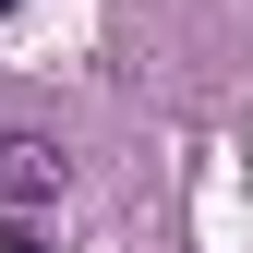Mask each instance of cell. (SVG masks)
Here are the masks:
<instances>
[{
  "label": "cell",
  "mask_w": 253,
  "mask_h": 253,
  "mask_svg": "<svg viewBox=\"0 0 253 253\" xmlns=\"http://www.w3.org/2000/svg\"><path fill=\"white\" fill-rule=\"evenodd\" d=\"M0 205H12V217L60 205V145L48 133H0Z\"/></svg>",
  "instance_id": "cell-1"
},
{
  "label": "cell",
  "mask_w": 253,
  "mask_h": 253,
  "mask_svg": "<svg viewBox=\"0 0 253 253\" xmlns=\"http://www.w3.org/2000/svg\"><path fill=\"white\" fill-rule=\"evenodd\" d=\"M12 12H24V0H0V24H12Z\"/></svg>",
  "instance_id": "cell-3"
},
{
  "label": "cell",
  "mask_w": 253,
  "mask_h": 253,
  "mask_svg": "<svg viewBox=\"0 0 253 253\" xmlns=\"http://www.w3.org/2000/svg\"><path fill=\"white\" fill-rule=\"evenodd\" d=\"M0 253H48V241H37V217H12V205H0Z\"/></svg>",
  "instance_id": "cell-2"
}]
</instances>
